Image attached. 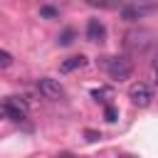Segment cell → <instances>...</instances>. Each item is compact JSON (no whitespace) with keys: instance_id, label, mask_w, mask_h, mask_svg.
Returning <instances> with one entry per match:
<instances>
[{"instance_id":"6da1fadb","label":"cell","mask_w":158,"mask_h":158,"mask_svg":"<svg viewBox=\"0 0 158 158\" xmlns=\"http://www.w3.org/2000/svg\"><path fill=\"white\" fill-rule=\"evenodd\" d=\"M99 64H101V67L109 72V77L116 79V81L128 79L131 72H133V64H131V59H126V57H101Z\"/></svg>"},{"instance_id":"7a4b0ae2","label":"cell","mask_w":158,"mask_h":158,"mask_svg":"<svg viewBox=\"0 0 158 158\" xmlns=\"http://www.w3.org/2000/svg\"><path fill=\"white\" fill-rule=\"evenodd\" d=\"M0 109H2V114H5L7 118H12V121H25V118H27V101H22V99H17V96H7V99L0 104Z\"/></svg>"},{"instance_id":"3957f363","label":"cell","mask_w":158,"mask_h":158,"mask_svg":"<svg viewBox=\"0 0 158 158\" xmlns=\"http://www.w3.org/2000/svg\"><path fill=\"white\" fill-rule=\"evenodd\" d=\"M37 89H40V94H42L44 99H52V101H57V99L64 96L62 84H59L57 79H49V77H42V79L37 81Z\"/></svg>"},{"instance_id":"277c9868","label":"cell","mask_w":158,"mask_h":158,"mask_svg":"<svg viewBox=\"0 0 158 158\" xmlns=\"http://www.w3.org/2000/svg\"><path fill=\"white\" fill-rule=\"evenodd\" d=\"M128 99L136 104V106H141V109H146L148 104H151V99H153V94H151V89H148V84H143V81H136V84H131V89H128Z\"/></svg>"},{"instance_id":"5b68a950","label":"cell","mask_w":158,"mask_h":158,"mask_svg":"<svg viewBox=\"0 0 158 158\" xmlns=\"http://www.w3.org/2000/svg\"><path fill=\"white\" fill-rule=\"evenodd\" d=\"M148 12H158V5H123L121 7V17L128 20V22H133V20L148 15Z\"/></svg>"},{"instance_id":"8992f818","label":"cell","mask_w":158,"mask_h":158,"mask_svg":"<svg viewBox=\"0 0 158 158\" xmlns=\"http://www.w3.org/2000/svg\"><path fill=\"white\" fill-rule=\"evenodd\" d=\"M86 40H89V42H104V40H106V27H104L101 20L91 17V20L86 22Z\"/></svg>"},{"instance_id":"52a82bcc","label":"cell","mask_w":158,"mask_h":158,"mask_svg":"<svg viewBox=\"0 0 158 158\" xmlns=\"http://www.w3.org/2000/svg\"><path fill=\"white\" fill-rule=\"evenodd\" d=\"M84 64H86V57H84V54H77V57L64 59V62L59 64V69H62V72H74V69H81Z\"/></svg>"},{"instance_id":"ba28073f","label":"cell","mask_w":158,"mask_h":158,"mask_svg":"<svg viewBox=\"0 0 158 158\" xmlns=\"http://www.w3.org/2000/svg\"><path fill=\"white\" fill-rule=\"evenodd\" d=\"M91 96H94L96 101H106V99L114 96V91H111L109 86H99V89H91Z\"/></svg>"},{"instance_id":"9c48e42d","label":"cell","mask_w":158,"mask_h":158,"mask_svg":"<svg viewBox=\"0 0 158 158\" xmlns=\"http://www.w3.org/2000/svg\"><path fill=\"white\" fill-rule=\"evenodd\" d=\"M40 15H42V17H59V7H54V5H42V7H40Z\"/></svg>"},{"instance_id":"30bf717a","label":"cell","mask_w":158,"mask_h":158,"mask_svg":"<svg viewBox=\"0 0 158 158\" xmlns=\"http://www.w3.org/2000/svg\"><path fill=\"white\" fill-rule=\"evenodd\" d=\"M72 42H74V30H72V27H67V30L62 32V37H59V44H62V47H67V44H72Z\"/></svg>"},{"instance_id":"8fae6325","label":"cell","mask_w":158,"mask_h":158,"mask_svg":"<svg viewBox=\"0 0 158 158\" xmlns=\"http://www.w3.org/2000/svg\"><path fill=\"white\" fill-rule=\"evenodd\" d=\"M104 118H106V121H109V123H114V121H116V118H118V109H116V106H111V104H109V106H106V109H104Z\"/></svg>"},{"instance_id":"7c38bea8","label":"cell","mask_w":158,"mask_h":158,"mask_svg":"<svg viewBox=\"0 0 158 158\" xmlns=\"http://www.w3.org/2000/svg\"><path fill=\"white\" fill-rule=\"evenodd\" d=\"M7 67H12V54L0 49V69H7Z\"/></svg>"},{"instance_id":"4fadbf2b","label":"cell","mask_w":158,"mask_h":158,"mask_svg":"<svg viewBox=\"0 0 158 158\" xmlns=\"http://www.w3.org/2000/svg\"><path fill=\"white\" fill-rule=\"evenodd\" d=\"M101 138V133H96V131H86V141H99Z\"/></svg>"},{"instance_id":"5bb4252c","label":"cell","mask_w":158,"mask_h":158,"mask_svg":"<svg viewBox=\"0 0 158 158\" xmlns=\"http://www.w3.org/2000/svg\"><path fill=\"white\" fill-rule=\"evenodd\" d=\"M153 72H156V81H158V59L153 62Z\"/></svg>"},{"instance_id":"9a60e30c","label":"cell","mask_w":158,"mask_h":158,"mask_svg":"<svg viewBox=\"0 0 158 158\" xmlns=\"http://www.w3.org/2000/svg\"><path fill=\"white\" fill-rule=\"evenodd\" d=\"M57 158H74V156H72V153H59Z\"/></svg>"},{"instance_id":"2e32d148","label":"cell","mask_w":158,"mask_h":158,"mask_svg":"<svg viewBox=\"0 0 158 158\" xmlns=\"http://www.w3.org/2000/svg\"><path fill=\"white\" fill-rule=\"evenodd\" d=\"M123 158H131V156H123Z\"/></svg>"}]
</instances>
